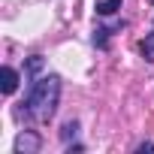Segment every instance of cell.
<instances>
[{
    "instance_id": "obj_1",
    "label": "cell",
    "mask_w": 154,
    "mask_h": 154,
    "mask_svg": "<svg viewBox=\"0 0 154 154\" xmlns=\"http://www.w3.org/2000/svg\"><path fill=\"white\" fill-rule=\"evenodd\" d=\"M57 103H60V75H54V72L39 75L27 97V115L36 121H48L57 112Z\"/></svg>"
},
{
    "instance_id": "obj_2",
    "label": "cell",
    "mask_w": 154,
    "mask_h": 154,
    "mask_svg": "<svg viewBox=\"0 0 154 154\" xmlns=\"http://www.w3.org/2000/svg\"><path fill=\"white\" fill-rule=\"evenodd\" d=\"M15 154H36L39 148H42V139L33 133V130H21L18 136H15Z\"/></svg>"
},
{
    "instance_id": "obj_3",
    "label": "cell",
    "mask_w": 154,
    "mask_h": 154,
    "mask_svg": "<svg viewBox=\"0 0 154 154\" xmlns=\"http://www.w3.org/2000/svg\"><path fill=\"white\" fill-rule=\"evenodd\" d=\"M3 94L9 97V94H15V88H18V72L12 69V66H3Z\"/></svg>"
},
{
    "instance_id": "obj_4",
    "label": "cell",
    "mask_w": 154,
    "mask_h": 154,
    "mask_svg": "<svg viewBox=\"0 0 154 154\" xmlns=\"http://www.w3.org/2000/svg\"><path fill=\"white\" fill-rule=\"evenodd\" d=\"M121 3H124V0H97V12L100 15H115L121 9Z\"/></svg>"
},
{
    "instance_id": "obj_5",
    "label": "cell",
    "mask_w": 154,
    "mask_h": 154,
    "mask_svg": "<svg viewBox=\"0 0 154 154\" xmlns=\"http://www.w3.org/2000/svg\"><path fill=\"white\" fill-rule=\"evenodd\" d=\"M142 57L154 63V30H151V33L145 36V42H142Z\"/></svg>"
},
{
    "instance_id": "obj_6",
    "label": "cell",
    "mask_w": 154,
    "mask_h": 154,
    "mask_svg": "<svg viewBox=\"0 0 154 154\" xmlns=\"http://www.w3.org/2000/svg\"><path fill=\"white\" fill-rule=\"evenodd\" d=\"M42 69V54H33L30 60H27V69H24V75H36Z\"/></svg>"
},
{
    "instance_id": "obj_7",
    "label": "cell",
    "mask_w": 154,
    "mask_h": 154,
    "mask_svg": "<svg viewBox=\"0 0 154 154\" xmlns=\"http://www.w3.org/2000/svg\"><path fill=\"white\" fill-rule=\"evenodd\" d=\"M106 39H109V27H97V30H94V45L106 48Z\"/></svg>"
},
{
    "instance_id": "obj_8",
    "label": "cell",
    "mask_w": 154,
    "mask_h": 154,
    "mask_svg": "<svg viewBox=\"0 0 154 154\" xmlns=\"http://www.w3.org/2000/svg\"><path fill=\"white\" fill-rule=\"evenodd\" d=\"M75 130H79V124H75V121H66V124H63V130H60V139L66 142L69 136H75Z\"/></svg>"
},
{
    "instance_id": "obj_9",
    "label": "cell",
    "mask_w": 154,
    "mask_h": 154,
    "mask_svg": "<svg viewBox=\"0 0 154 154\" xmlns=\"http://www.w3.org/2000/svg\"><path fill=\"white\" fill-rule=\"evenodd\" d=\"M136 151H139V154H145V151H154V145H151V142H142Z\"/></svg>"
},
{
    "instance_id": "obj_10",
    "label": "cell",
    "mask_w": 154,
    "mask_h": 154,
    "mask_svg": "<svg viewBox=\"0 0 154 154\" xmlns=\"http://www.w3.org/2000/svg\"><path fill=\"white\" fill-rule=\"evenodd\" d=\"M151 3H154V0H151Z\"/></svg>"
}]
</instances>
